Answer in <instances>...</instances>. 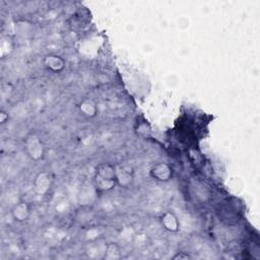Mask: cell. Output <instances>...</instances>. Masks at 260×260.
Instances as JSON below:
<instances>
[{
  "instance_id": "6da1fadb",
  "label": "cell",
  "mask_w": 260,
  "mask_h": 260,
  "mask_svg": "<svg viewBox=\"0 0 260 260\" xmlns=\"http://www.w3.org/2000/svg\"><path fill=\"white\" fill-rule=\"evenodd\" d=\"M94 186L100 193L113 190L117 186L115 166L110 164L99 166L94 176Z\"/></svg>"
},
{
  "instance_id": "7a4b0ae2",
  "label": "cell",
  "mask_w": 260,
  "mask_h": 260,
  "mask_svg": "<svg viewBox=\"0 0 260 260\" xmlns=\"http://www.w3.org/2000/svg\"><path fill=\"white\" fill-rule=\"evenodd\" d=\"M25 152L27 156L35 162H38L44 158L45 146L40 139V137L36 134H30L26 137L24 141Z\"/></svg>"
},
{
  "instance_id": "3957f363",
  "label": "cell",
  "mask_w": 260,
  "mask_h": 260,
  "mask_svg": "<svg viewBox=\"0 0 260 260\" xmlns=\"http://www.w3.org/2000/svg\"><path fill=\"white\" fill-rule=\"evenodd\" d=\"M53 183L52 176L49 172L42 171L36 175L34 182H33V188L34 191L38 195H45L49 192Z\"/></svg>"
},
{
  "instance_id": "277c9868",
  "label": "cell",
  "mask_w": 260,
  "mask_h": 260,
  "mask_svg": "<svg viewBox=\"0 0 260 260\" xmlns=\"http://www.w3.org/2000/svg\"><path fill=\"white\" fill-rule=\"evenodd\" d=\"M115 172H116L117 186L123 188L129 187L132 184L134 178V171L132 167L126 165L115 166Z\"/></svg>"
},
{
  "instance_id": "5b68a950",
  "label": "cell",
  "mask_w": 260,
  "mask_h": 260,
  "mask_svg": "<svg viewBox=\"0 0 260 260\" xmlns=\"http://www.w3.org/2000/svg\"><path fill=\"white\" fill-rule=\"evenodd\" d=\"M150 175L159 182H168L173 177V169L167 163H158L152 167Z\"/></svg>"
},
{
  "instance_id": "8992f818",
  "label": "cell",
  "mask_w": 260,
  "mask_h": 260,
  "mask_svg": "<svg viewBox=\"0 0 260 260\" xmlns=\"http://www.w3.org/2000/svg\"><path fill=\"white\" fill-rule=\"evenodd\" d=\"M31 207L26 201H20L12 208V216L18 222H25L30 218Z\"/></svg>"
},
{
  "instance_id": "52a82bcc",
  "label": "cell",
  "mask_w": 260,
  "mask_h": 260,
  "mask_svg": "<svg viewBox=\"0 0 260 260\" xmlns=\"http://www.w3.org/2000/svg\"><path fill=\"white\" fill-rule=\"evenodd\" d=\"M161 224L164 229L170 233H176L180 229L178 217L172 211H166L161 216Z\"/></svg>"
},
{
  "instance_id": "ba28073f",
  "label": "cell",
  "mask_w": 260,
  "mask_h": 260,
  "mask_svg": "<svg viewBox=\"0 0 260 260\" xmlns=\"http://www.w3.org/2000/svg\"><path fill=\"white\" fill-rule=\"evenodd\" d=\"M44 65L45 67L52 71V72H55V73H58V72H61L64 68H65V61L62 57L58 56V55H55V54H50V55H47L45 58H44Z\"/></svg>"
},
{
  "instance_id": "9c48e42d",
  "label": "cell",
  "mask_w": 260,
  "mask_h": 260,
  "mask_svg": "<svg viewBox=\"0 0 260 260\" xmlns=\"http://www.w3.org/2000/svg\"><path fill=\"white\" fill-rule=\"evenodd\" d=\"M80 112L86 118H94L98 114V107L93 100L86 99L79 105Z\"/></svg>"
},
{
  "instance_id": "30bf717a",
  "label": "cell",
  "mask_w": 260,
  "mask_h": 260,
  "mask_svg": "<svg viewBox=\"0 0 260 260\" xmlns=\"http://www.w3.org/2000/svg\"><path fill=\"white\" fill-rule=\"evenodd\" d=\"M104 259L106 260H117L121 258V252L119 247L114 244V243H111L106 247L105 253H104Z\"/></svg>"
},
{
  "instance_id": "8fae6325",
  "label": "cell",
  "mask_w": 260,
  "mask_h": 260,
  "mask_svg": "<svg viewBox=\"0 0 260 260\" xmlns=\"http://www.w3.org/2000/svg\"><path fill=\"white\" fill-rule=\"evenodd\" d=\"M136 133L140 136H148L151 133V127L148 125V123L146 121H143L141 123H139L136 127Z\"/></svg>"
},
{
  "instance_id": "7c38bea8",
  "label": "cell",
  "mask_w": 260,
  "mask_h": 260,
  "mask_svg": "<svg viewBox=\"0 0 260 260\" xmlns=\"http://www.w3.org/2000/svg\"><path fill=\"white\" fill-rule=\"evenodd\" d=\"M173 260H190L192 259V256L187 252H177L173 257Z\"/></svg>"
},
{
  "instance_id": "4fadbf2b",
  "label": "cell",
  "mask_w": 260,
  "mask_h": 260,
  "mask_svg": "<svg viewBox=\"0 0 260 260\" xmlns=\"http://www.w3.org/2000/svg\"><path fill=\"white\" fill-rule=\"evenodd\" d=\"M9 114L6 111H0V124H6L9 121Z\"/></svg>"
}]
</instances>
